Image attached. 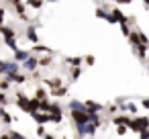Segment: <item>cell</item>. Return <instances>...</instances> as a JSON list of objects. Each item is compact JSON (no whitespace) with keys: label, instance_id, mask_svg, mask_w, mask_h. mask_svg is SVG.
Wrapping results in <instances>:
<instances>
[{"label":"cell","instance_id":"30","mask_svg":"<svg viewBox=\"0 0 149 139\" xmlns=\"http://www.w3.org/2000/svg\"><path fill=\"white\" fill-rule=\"evenodd\" d=\"M127 129H129V125H116V135L123 137V135L127 133Z\"/></svg>","mask_w":149,"mask_h":139},{"label":"cell","instance_id":"3","mask_svg":"<svg viewBox=\"0 0 149 139\" xmlns=\"http://www.w3.org/2000/svg\"><path fill=\"white\" fill-rule=\"evenodd\" d=\"M110 25H114V23H125V21H129L125 15H123V10L120 8H112L110 13H108V19H106Z\"/></svg>","mask_w":149,"mask_h":139},{"label":"cell","instance_id":"9","mask_svg":"<svg viewBox=\"0 0 149 139\" xmlns=\"http://www.w3.org/2000/svg\"><path fill=\"white\" fill-rule=\"evenodd\" d=\"M147 49H149V45H145V43H141V45H137V47H135V53H137V57H139L141 61H145Z\"/></svg>","mask_w":149,"mask_h":139},{"label":"cell","instance_id":"22","mask_svg":"<svg viewBox=\"0 0 149 139\" xmlns=\"http://www.w3.org/2000/svg\"><path fill=\"white\" fill-rule=\"evenodd\" d=\"M84 104H86V108H88V110H98V112H100V110L104 108L100 102H94V100H86Z\"/></svg>","mask_w":149,"mask_h":139},{"label":"cell","instance_id":"36","mask_svg":"<svg viewBox=\"0 0 149 139\" xmlns=\"http://www.w3.org/2000/svg\"><path fill=\"white\" fill-rule=\"evenodd\" d=\"M106 108H108V112H110V115H114V112L118 110V104H108Z\"/></svg>","mask_w":149,"mask_h":139},{"label":"cell","instance_id":"23","mask_svg":"<svg viewBox=\"0 0 149 139\" xmlns=\"http://www.w3.org/2000/svg\"><path fill=\"white\" fill-rule=\"evenodd\" d=\"M15 8H17V13H19L21 21H29V17L25 15V4H23V2H17V4H15Z\"/></svg>","mask_w":149,"mask_h":139},{"label":"cell","instance_id":"31","mask_svg":"<svg viewBox=\"0 0 149 139\" xmlns=\"http://www.w3.org/2000/svg\"><path fill=\"white\" fill-rule=\"evenodd\" d=\"M10 84H13V82H10V80H6V78H4V80H0V90H4V92H6Z\"/></svg>","mask_w":149,"mask_h":139},{"label":"cell","instance_id":"28","mask_svg":"<svg viewBox=\"0 0 149 139\" xmlns=\"http://www.w3.org/2000/svg\"><path fill=\"white\" fill-rule=\"evenodd\" d=\"M35 98H39V100H45V98H47V92H45V88H37V92H35Z\"/></svg>","mask_w":149,"mask_h":139},{"label":"cell","instance_id":"41","mask_svg":"<svg viewBox=\"0 0 149 139\" xmlns=\"http://www.w3.org/2000/svg\"><path fill=\"white\" fill-rule=\"evenodd\" d=\"M143 108H147V110H149V98H143Z\"/></svg>","mask_w":149,"mask_h":139},{"label":"cell","instance_id":"10","mask_svg":"<svg viewBox=\"0 0 149 139\" xmlns=\"http://www.w3.org/2000/svg\"><path fill=\"white\" fill-rule=\"evenodd\" d=\"M51 96H55V98H61V96H65L68 94V86H57V88H51V92H49Z\"/></svg>","mask_w":149,"mask_h":139},{"label":"cell","instance_id":"29","mask_svg":"<svg viewBox=\"0 0 149 139\" xmlns=\"http://www.w3.org/2000/svg\"><path fill=\"white\" fill-rule=\"evenodd\" d=\"M70 108H86V104L80 100H70Z\"/></svg>","mask_w":149,"mask_h":139},{"label":"cell","instance_id":"45","mask_svg":"<svg viewBox=\"0 0 149 139\" xmlns=\"http://www.w3.org/2000/svg\"><path fill=\"white\" fill-rule=\"evenodd\" d=\"M108 2H116V0H108Z\"/></svg>","mask_w":149,"mask_h":139},{"label":"cell","instance_id":"27","mask_svg":"<svg viewBox=\"0 0 149 139\" xmlns=\"http://www.w3.org/2000/svg\"><path fill=\"white\" fill-rule=\"evenodd\" d=\"M94 15H96L98 19H104V21L108 19V10H106V8H96V13H94Z\"/></svg>","mask_w":149,"mask_h":139},{"label":"cell","instance_id":"20","mask_svg":"<svg viewBox=\"0 0 149 139\" xmlns=\"http://www.w3.org/2000/svg\"><path fill=\"white\" fill-rule=\"evenodd\" d=\"M29 55H31V51H25V49H17V51H15V59H17V61H25Z\"/></svg>","mask_w":149,"mask_h":139},{"label":"cell","instance_id":"18","mask_svg":"<svg viewBox=\"0 0 149 139\" xmlns=\"http://www.w3.org/2000/svg\"><path fill=\"white\" fill-rule=\"evenodd\" d=\"M112 123H114V125H129V123H131V117H129V115H118V117L112 119Z\"/></svg>","mask_w":149,"mask_h":139},{"label":"cell","instance_id":"21","mask_svg":"<svg viewBox=\"0 0 149 139\" xmlns=\"http://www.w3.org/2000/svg\"><path fill=\"white\" fill-rule=\"evenodd\" d=\"M51 61H53V59H51V53H43V57H39V66H41V68H49Z\"/></svg>","mask_w":149,"mask_h":139},{"label":"cell","instance_id":"38","mask_svg":"<svg viewBox=\"0 0 149 139\" xmlns=\"http://www.w3.org/2000/svg\"><path fill=\"white\" fill-rule=\"evenodd\" d=\"M139 37H141V41H143L145 45H149V39H147V35H145V33H141V31H139Z\"/></svg>","mask_w":149,"mask_h":139},{"label":"cell","instance_id":"39","mask_svg":"<svg viewBox=\"0 0 149 139\" xmlns=\"http://www.w3.org/2000/svg\"><path fill=\"white\" fill-rule=\"evenodd\" d=\"M4 17H6V10H4V8H0V25L4 23Z\"/></svg>","mask_w":149,"mask_h":139},{"label":"cell","instance_id":"7","mask_svg":"<svg viewBox=\"0 0 149 139\" xmlns=\"http://www.w3.org/2000/svg\"><path fill=\"white\" fill-rule=\"evenodd\" d=\"M49 112H51V123H61L63 121V110H61V106L59 104H51V108H49Z\"/></svg>","mask_w":149,"mask_h":139},{"label":"cell","instance_id":"14","mask_svg":"<svg viewBox=\"0 0 149 139\" xmlns=\"http://www.w3.org/2000/svg\"><path fill=\"white\" fill-rule=\"evenodd\" d=\"M65 64L68 66H82L84 64V57H80V55H72V57H65Z\"/></svg>","mask_w":149,"mask_h":139},{"label":"cell","instance_id":"24","mask_svg":"<svg viewBox=\"0 0 149 139\" xmlns=\"http://www.w3.org/2000/svg\"><path fill=\"white\" fill-rule=\"evenodd\" d=\"M118 25H120V33H123L125 37H129V35H131V27H129L131 23H129V21H125V23H118Z\"/></svg>","mask_w":149,"mask_h":139},{"label":"cell","instance_id":"37","mask_svg":"<svg viewBox=\"0 0 149 139\" xmlns=\"http://www.w3.org/2000/svg\"><path fill=\"white\" fill-rule=\"evenodd\" d=\"M47 133H45V129H43V125H39L37 127V137H45Z\"/></svg>","mask_w":149,"mask_h":139},{"label":"cell","instance_id":"6","mask_svg":"<svg viewBox=\"0 0 149 139\" xmlns=\"http://www.w3.org/2000/svg\"><path fill=\"white\" fill-rule=\"evenodd\" d=\"M15 96H17V104H19V108H21L23 112H29V100H31V98H29L25 92H17Z\"/></svg>","mask_w":149,"mask_h":139},{"label":"cell","instance_id":"12","mask_svg":"<svg viewBox=\"0 0 149 139\" xmlns=\"http://www.w3.org/2000/svg\"><path fill=\"white\" fill-rule=\"evenodd\" d=\"M27 39H29L31 43H37V41H39L37 31H35V27H33V25H29V27H27Z\"/></svg>","mask_w":149,"mask_h":139},{"label":"cell","instance_id":"4","mask_svg":"<svg viewBox=\"0 0 149 139\" xmlns=\"http://www.w3.org/2000/svg\"><path fill=\"white\" fill-rule=\"evenodd\" d=\"M31 117H33V121L37 125H45V123H49L53 119L51 112H45V110H35V112H31Z\"/></svg>","mask_w":149,"mask_h":139},{"label":"cell","instance_id":"32","mask_svg":"<svg viewBox=\"0 0 149 139\" xmlns=\"http://www.w3.org/2000/svg\"><path fill=\"white\" fill-rule=\"evenodd\" d=\"M94 61H96L94 55H86V57H84V64H86V66H94Z\"/></svg>","mask_w":149,"mask_h":139},{"label":"cell","instance_id":"40","mask_svg":"<svg viewBox=\"0 0 149 139\" xmlns=\"http://www.w3.org/2000/svg\"><path fill=\"white\" fill-rule=\"evenodd\" d=\"M139 135H141V137H143V139H147V137H149V127H147V129H145V131H141V133H139Z\"/></svg>","mask_w":149,"mask_h":139},{"label":"cell","instance_id":"35","mask_svg":"<svg viewBox=\"0 0 149 139\" xmlns=\"http://www.w3.org/2000/svg\"><path fill=\"white\" fill-rule=\"evenodd\" d=\"M6 102H8V96H6V94H4V90H2V92H0V106H4Z\"/></svg>","mask_w":149,"mask_h":139},{"label":"cell","instance_id":"2","mask_svg":"<svg viewBox=\"0 0 149 139\" xmlns=\"http://www.w3.org/2000/svg\"><path fill=\"white\" fill-rule=\"evenodd\" d=\"M147 127H149V119H147V117H135V119H131V123H129V129L135 131V133H141V131H145Z\"/></svg>","mask_w":149,"mask_h":139},{"label":"cell","instance_id":"8","mask_svg":"<svg viewBox=\"0 0 149 139\" xmlns=\"http://www.w3.org/2000/svg\"><path fill=\"white\" fill-rule=\"evenodd\" d=\"M0 121H2L4 125H10V123H13V121H17V119H15L10 112H6V110H4V106H0Z\"/></svg>","mask_w":149,"mask_h":139},{"label":"cell","instance_id":"17","mask_svg":"<svg viewBox=\"0 0 149 139\" xmlns=\"http://www.w3.org/2000/svg\"><path fill=\"white\" fill-rule=\"evenodd\" d=\"M39 108H41V100L33 96V98L29 100V115H31V112H35V110H39Z\"/></svg>","mask_w":149,"mask_h":139},{"label":"cell","instance_id":"16","mask_svg":"<svg viewBox=\"0 0 149 139\" xmlns=\"http://www.w3.org/2000/svg\"><path fill=\"white\" fill-rule=\"evenodd\" d=\"M43 82H45L47 88H57V86H61V78H43Z\"/></svg>","mask_w":149,"mask_h":139},{"label":"cell","instance_id":"19","mask_svg":"<svg viewBox=\"0 0 149 139\" xmlns=\"http://www.w3.org/2000/svg\"><path fill=\"white\" fill-rule=\"evenodd\" d=\"M4 45H6L8 49H13V51L19 49V45H17V37H4Z\"/></svg>","mask_w":149,"mask_h":139},{"label":"cell","instance_id":"43","mask_svg":"<svg viewBox=\"0 0 149 139\" xmlns=\"http://www.w3.org/2000/svg\"><path fill=\"white\" fill-rule=\"evenodd\" d=\"M143 2H145V6H147V8H149V0H143Z\"/></svg>","mask_w":149,"mask_h":139},{"label":"cell","instance_id":"26","mask_svg":"<svg viewBox=\"0 0 149 139\" xmlns=\"http://www.w3.org/2000/svg\"><path fill=\"white\" fill-rule=\"evenodd\" d=\"M43 2H45V0H27V4H29L31 8H35V10H39V8L43 6Z\"/></svg>","mask_w":149,"mask_h":139},{"label":"cell","instance_id":"15","mask_svg":"<svg viewBox=\"0 0 149 139\" xmlns=\"http://www.w3.org/2000/svg\"><path fill=\"white\" fill-rule=\"evenodd\" d=\"M80 76H82V66H74L72 72H70V80H72V82H78Z\"/></svg>","mask_w":149,"mask_h":139},{"label":"cell","instance_id":"33","mask_svg":"<svg viewBox=\"0 0 149 139\" xmlns=\"http://www.w3.org/2000/svg\"><path fill=\"white\" fill-rule=\"evenodd\" d=\"M6 72H8V61L0 59V74H6Z\"/></svg>","mask_w":149,"mask_h":139},{"label":"cell","instance_id":"11","mask_svg":"<svg viewBox=\"0 0 149 139\" xmlns=\"http://www.w3.org/2000/svg\"><path fill=\"white\" fill-rule=\"evenodd\" d=\"M0 33H2V37H17V31L13 27H6L4 23L0 25Z\"/></svg>","mask_w":149,"mask_h":139},{"label":"cell","instance_id":"13","mask_svg":"<svg viewBox=\"0 0 149 139\" xmlns=\"http://www.w3.org/2000/svg\"><path fill=\"white\" fill-rule=\"evenodd\" d=\"M129 41H131L133 49H135L137 45H141V43H143V41H141V37H139V31H131V35H129Z\"/></svg>","mask_w":149,"mask_h":139},{"label":"cell","instance_id":"5","mask_svg":"<svg viewBox=\"0 0 149 139\" xmlns=\"http://www.w3.org/2000/svg\"><path fill=\"white\" fill-rule=\"evenodd\" d=\"M23 68H25V72L33 74V72L39 68V57H35V55H29V57L23 61Z\"/></svg>","mask_w":149,"mask_h":139},{"label":"cell","instance_id":"1","mask_svg":"<svg viewBox=\"0 0 149 139\" xmlns=\"http://www.w3.org/2000/svg\"><path fill=\"white\" fill-rule=\"evenodd\" d=\"M70 117H72L74 125H84V123L90 121V112H88V108H72V110H70Z\"/></svg>","mask_w":149,"mask_h":139},{"label":"cell","instance_id":"34","mask_svg":"<svg viewBox=\"0 0 149 139\" xmlns=\"http://www.w3.org/2000/svg\"><path fill=\"white\" fill-rule=\"evenodd\" d=\"M8 137H10V139H23V135H21L19 131H8Z\"/></svg>","mask_w":149,"mask_h":139},{"label":"cell","instance_id":"25","mask_svg":"<svg viewBox=\"0 0 149 139\" xmlns=\"http://www.w3.org/2000/svg\"><path fill=\"white\" fill-rule=\"evenodd\" d=\"M33 51L35 53H51V47H47V45H33Z\"/></svg>","mask_w":149,"mask_h":139},{"label":"cell","instance_id":"42","mask_svg":"<svg viewBox=\"0 0 149 139\" xmlns=\"http://www.w3.org/2000/svg\"><path fill=\"white\" fill-rule=\"evenodd\" d=\"M129 2H133V0H116V4H129Z\"/></svg>","mask_w":149,"mask_h":139},{"label":"cell","instance_id":"44","mask_svg":"<svg viewBox=\"0 0 149 139\" xmlns=\"http://www.w3.org/2000/svg\"><path fill=\"white\" fill-rule=\"evenodd\" d=\"M17 2H21V0H13V4H17Z\"/></svg>","mask_w":149,"mask_h":139}]
</instances>
